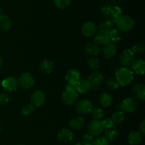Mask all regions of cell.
Instances as JSON below:
<instances>
[{
  "label": "cell",
  "instance_id": "cell-1",
  "mask_svg": "<svg viewBox=\"0 0 145 145\" xmlns=\"http://www.w3.org/2000/svg\"><path fill=\"white\" fill-rule=\"evenodd\" d=\"M120 86H126L132 83L134 79V73L127 67H120L116 72V78Z\"/></svg>",
  "mask_w": 145,
  "mask_h": 145
},
{
  "label": "cell",
  "instance_id": "cell-2",
  "mask_svg": "<svg viewBox=\"0 0 145 145\" xmlns=\"http://www.w3.org/2000/svg\"><path fill=\"white\" fill-rule=\"evenodd\" d=\"M115 24L119 31L123 33H127L134 28L135 22L130 16L121 15L116 19Z\"/></svg>",
  "mask_w": 145,
  "mask_h": 145
},
{
  "label": "cell",
  "instance_id": "cell-3",
  "mask_svg": "<svg viewBox=\"0 0 145 145\" xmlns=\"http://www.w3.org/2000/svg\"><path fill=\"white\" fill-rule=\"evenodd\" d=\"M78 92L75 86H67L62 93V100L65 104L72 106L76 103L78 99Z\"/></svg>",
  "mask_w": 145,
  "mask_h": 145
},
{
  "label": "cell",
  "instance_id": "cell-4",
  "mask_svg": "<svg viewBox=\"0 0 145 145\" xmlns=\"http://www.w3.org/2000/svg\"><path fill=\"white\" fill-rule=\"evenodd\" d=\"M17 80H18V85H20L23 89L25 90L31 89L35 83L33 76L28 72L23 73Z\"/></svg>",
  "mask_w": 145,
  "mask_h": 145
},
{
  "label": "cell",
  "instance_id": "cell-5",
  "mask_svg": "<svg viewBox=\"0 0 145 145\" xmlns=\"http://www.w3.org/2000/svg\"><path fill=\"white\" fill-rule=\"evenodd\" d=\"M139 103L137 99L133 97H128L125 99L121 103V109L123 112L133 113L138 107Z\"/></svg>",
  "mask_w": 145,
  "mask_h": 145
},
{
  "label": "cell",
  "instance_id": "cell-6",
  "mask_svg": "<svg viewBox=\"0 0 145 145\" xmlns=\"http://www.w3.org/2000/svg\"><path fill=\"white\" fill-rule=\"evenodd\" d=\"M135 60V54L130 49L125 50L120 57V64L125 67L133 65Z\"/></svg>",
  "mask_w": 145,
  "mask_h": 145
},
{
  "label": "cell",
  "instance_id": "cell-7",
  "mask_svg": "<svg viewBox=\"0 0 145 145\" xmlns=\"http://www.w3.org/2000/svg\"><path fill=\"white\" fill-rule=\"evenodd\" d=\"M1 86L5 91L14 92L18 89V80L14 76H8L5 78L1 82Z\"/></svg>",
  "mask_w": 145,
  "mask_h": 145
},
{
  "label": "cell",
  "instance_id": "cell-8",
  "mask_svg": "<svg viewBox=\"0 0 145 145\" xmlns=\"http://www.w3.org/2000/svg\"><path fill=\"white\" fill-rule=\"evenodd\" d=\"M65 80L67 82L68 86H75L81 80L80 72L77 69H69L65 75Z\"/></svg>",
  "mask_w": 145,
  "mask_h": 145
},
{
  "label": "cell",
  "instance_id": "cell-9",
  "mask_svg": "<svg viewBox=\"0 0 145 145\" xmlns=\"http://www.w3.org/2000/svg\"><path fill=\"white\" fill-rule=\"evenodd\" d=\"M104 130V127L103 126L102 120H93L91 122L88 126V131L90 135L93 137L98 136L101 134Z\"/></svg>",
  "mask_w": 145,
  "mask_h": 145
},
{
  "label": "cell",
  "instance_id": "cell-10",
  "mask_svg": "<svg viewBox=\"0 0 145 145\" xmlns=\"http://www.w3.org/2000/svg\"><path fill=\"white\" fill-rule=\"evenodd\" d=\"M87 80L90 84L91 89H97L102 85L103 76L101 72H94L91 74Z\"/></svg>",
  "mask_w": 145,
  "mask_h": 145
},
{
  "label": "cell",
  "instance_id": "cell-11",
  "mask_svg": "<svg viewBox=\"0 0 145 145\" xmlns=\"http://www.w3.org/2000/svg\"><path fill=\"white\" fill-rule=\"evenodd\" d=\"M76 109L80 114H89L93 109V104L88 99H82L76 103Z\"/></svg>",
  "mask_w": 145,
  "mask_h": 145
},
{
  "label": "cell",
  "instance_id": "cell-12",
  "mask_svg": "<svg viewBox=\"0 0 145 145\" xmlns=\"http://www.w3.org/2000/svg\"><path fill=\"white\" fill-rule=\"evenodd\" d=\"M97 29L98 27L94 22L86 21L82 27V33L84 36L86 38H90L96 35Z\"/></svg>",
  "mask_w": 145,
  "mask_h": 145
},
{
  "label": "cell",
  "instance_id": "cell-13",
  "mask_svg": "<svg viewBox=\"0 0 145 145\" xmlns=\"http://www.w3.org/2000/svg\"><path fill=\"white\" fill-rule=\"evenodd\" d=\"M31 104L33 105L35 108L41 107L45 103L46 97L43 91L40 90H36L31 95Z\"/></svg>",
  "mask_w": 145,
  "mask_h": 145
},
{
  "label": "cell",
  "instance_id": "cell-14",
  "mask_svg": "<svg viewBox=\"0 0 145 145\" xmlns=\"http://www.w3.org/2000/svg\"><path fill=\"white\" fill-rule=\"evenodd\" d=\"M101 51L105 58L110 59L116 55V52H117V47H116V45L110 42L107 45H103Z\"/></svg>",
  "mask_w": 145,
  "mask_h": 145
},
{
  "label": "cell",
  "instance_id": "cell-15",
  "mask_svg": "<svg viewBox=\"0 0 145 145\" xmlns=\"http://www.w3.org/2000/svg\"><path fill=\"white\" fill-rule=\"evenodd\" d=\"M74 134L72 130L64 128L59 131L57 134V138L59 141L62 143H68L73 140Z\"/></svg>",
  "mask_w": 145,
  "mask_h": 145
},
{
  "label": "cell",
  "instance_id": "cell-16",
  "mask_svg": "<svg viewBox=\"0 0 145 145\" xmlns=\"http://www.w3.org/2000/svg\"><path fill=\"white\" fill-rule=\"evenodd\" d=\"M132 93L135 99L144 101L145 99V86L141 84H137L133 87Z\"/></svg>",
  "mask_w": 145,
  "mask_h": 145
},
{
  "label": "cell",
  "instance_id": "cell-17",
  "mask_svg": "<svg viewBox=\"0 0 145 145\" xmlns=\"http://www.w3.org/2000/svg\"><path fill=\"white\" fill-rule=\"evenodd\" d=\"M93 42H94V43L97 44V45H101L103 46L110 43V38H109L108 33L99 31L98 33L95 35L94 38H93Z\"/></svg>",
  "mask_w": 145,
  "mask_h": 145
},
{
  "label": "cell",
  "instance_id": "cell-18",
  "mask_svg": "<svg viewBox=\"0 0 145 145\" xmlns=\"http://www.w3.org/2000/svg\"><path fill=\"white\" fill-rule=\"evenodd\" d=\"M128 142L131 145H138L142 143L143 135L140 131H133L128 135Z\"/></svg>",
  "mask_w": 145,
  "mask_h": 145
},
{
  "label": "cell",
  "instance_id": "cell-19",
  "mask_svg": "<svg viewBox=\"0 0 145 145\" xmlns=\"http://www.w3.org/2000/svg\"><path fill=\"white\" fill-rule=\"evenodd\" d=\"M132 71L133 73H136L139 75H143L145 72V62L143 59L135 60L132 65Z\"/></svg>",
  "mask_w": 145,
  "mask_h": 145
},
{
  "label": "cell",
  "instance_id": "cell-20",
  "mask_svg": "<svg viewBox=\"0 0 145 145\" xmlns=\"http://www.w3.org/2000/svg\"><path fill=\"white\" fill-rule=\"evenodd\" d=\"M12 21L8 16L3 14L2 16H0V27L3 31L8 32V31H11V29L12 28Z\"/></svg>",
  "mask_w": 145,
  "mask_h": 145
},
{
  "label": "cell",
  "instance_id": "cell-21",
  "mask_svg": "<svg viewBox=\"0 0 145 145\" xmlns=\"http://www.w3.org/2000/svg\"><path fill=\"white\" fill-rule=\"evenodd\" d=\"M84 119L82 117H74L69 120V125L72 129L79 130L84 125Z\"/></svg>",
  "mask_w": 145,
  "mask_h": 145
},
{
  "label": "cell",
  "instance_id": "cell-22",
  "mask_svg": "<svg viewBox=\"0 0 145 145\" xmlns=\"http://www.w3.org/2000/svg\"><path fill=\"white\" fill-rule=\"evenodd\" d=\"M78 93H86L91 90V86L87 79H81L75 86Z\"/></svg>",
  "mask_w": 145,
  "mask_h": 145
},
{
  "label": "cell",
  "instance_id": "cell-23",
  "mask_svg": "<svg viewBox=\"0 0 145 145\" xmlns=\"http://www.w3.org/2000/svg\"><path fill=\"white\" fill-rule=\"evenodd\" d=\"M113 97L110 93L107 92H103L100 95L99 97V101L101 104V106L104 108H108L113 103Z\"/></svg>",
  "mask_w": 145,
  "mask_h": 145
},
{
  "label": "cell",
  "instance_id": "cell-24",
  "mask_svg": "<svg viewBox=\"0 0 145 145\" xmlns=\"http://www.w3.org/2000/svg\"><path fill=\"white\" fill-rule=\"evenodd\" d=\"M54 64L52 61L45 59L42 61L40 65V69L42 72L45 74H50L53 71Z\"/></svg>",
  "mask_w": 145,
  "mask_h": 145
},
{
  "label": "cell",
  "instance_id": "cell-25",
  "mask_svg": "<svg viewBox=\"0 0 145 145\" xmlns=\"http://www.w3.org/2000/svg\"><path fill=\"white\" fill-rule=\"evenodd\" d=\"M101 49L100 46L94 42L89 43L85 47V51L89 55H97L100 53Z\"/></svg>",
  "mask_w": 145,
  "mask_h": 145
},
{
  "label": "cell",
  "instance_id": "cell-26",
  "mask_svg": "<svg viewBox=\"0 0 145 145\" xmlns=\"http://www.w3.org/2000/svg\"><path fill=\"white\" fill-rule=\"evenodd\" d=\"M108 35L111 43L116 45V44L119 43L120 41L121 40V34L119 33V31H118L117 30L115 29V28L112 29L111 31L108 33Z\"/></svg>",
  "mask_w": 145,
  "mask_h": 145
},
{
  "label": "cell",
  "instance_id": "cell-27",
  "mask_svg": "<svg viewBox=\"0 0 145 145\" xmlns=\"http://www.w3.org/2000/svg\"><path fill=\"white\" fill-rule=\"evenodd\" d=\"M111 119L114 124H120L125 119V114L123 110H118L112 115Z\"/></svg>",
  "mask_w": 145,
  "mask_h": 145
},
{
  "label": "cell",
  "instance_id": "cell-28",
  "mask_svg": "<svg viewBox=\"0 0 145 145\" xmlns=\"http://www.w3.org/2000/svg\"><path fill=\"white\" fill-rule=\"evenodd\" d=\"M119 135V132L118 130L117 127H111V128H109L106 130V133H105V135H106V137L108 140H110V141H113V140H116L118 137Z\"/></svg>",
  "mask_w": 145,
  "mask_h": 145
},
{
  "label": "cell",
  "instance_id": "cell-29",
  "mask_svg": "<svg viewBox=\"0 0 145 145\" xmlns=\"http://www.w3.org/2000/svg\"><path fill=\"white\" fill-rule=\"evenodd\" d=\"M113 28H114V24L108 21V20L103 21L99 27V31L105 33H109Z\"/></svg>",
  "mask_w": 145,
  "mask_h": 145
},
{
  "label": "cell",
  "instance_id": "cell-30",
  "mask_svg": "<svg viewBox=\"0 0 145 145\" xmlns=\"http://www.w3.org/2000/svg\"><path fill=\"white\" fill-rule=\"evenodd\" d=\"M87 65L92 70H97L100 67V62L96 57H89L87 59Z\"/></svg>",
  "mask_w": 145,
  "mask_h": 145
},
{
  "label": "cell",
  "instance_id": "cell-31",
  "mask_svg": "<svg viewBox=\"0 0 145 145\" xmlns=\"http://www.w3.org/2000/svg\"><path fill=\"white\" fill-rule=\"evenodd\" d=\"M72 3V0H54V4L57 8L65 9L69 7Z\"/></svg>",
  "mask_w": 145,
  "mask_h": 145
},
{
  "label": "cell",
  "instance_id": "cell-32",
  "mask_svg": "<svg viewBox=\"0 0 145 145\" xmlns=\"http://www.w3.org/2000/svg\"><path fill=\"white\" fill-rule=\"evenodd\" d=\"M35 110V107L33 104H27L24 106L21 109V113L24 116H28L34 113Z\"/></svg>",
  "mask_w": 145,
  "mask_h": 145
},
{
  "label": "cell",
  "instance_id": "cell-33",
  "mask_svg": "<svg viewBox=\"0 0 145 145\" xmlns=\"http://www.w3.org/2000/svg\"><path fill=\"white\" fill-rule=\"evenodd\" d=\"M91 113L92 117H93V118H94V120H101L104 115L103 110L99 108H93Z\"/></svg>",
  "mask_w": 145,
  "mask_h": 145
},
{
  "label": "cell",
  "instance_id": "cell-34",
  "mask_svg": "<svg viewBox=\"0 0 145 145\" xmlns=\"http://www.w3.org/2000/svg\"><path fill=\"white\" fill-rule=\"evenodd\" d=\"M105 84L109 89H112V90H116V89H118L119 86H120L117 80L115 78H110L106 81Z\"/></svg>",
  "mask_w": 145,
  "mask_h": 145
},
{
  "label": "cell",
  "instance_id": "cell-35",
  "mask_svg": "<svg viewBox=\"0 0 145 145\" xmlns=\"http://www.w3.org/2000/svg\"><path fill=\"white\" fill-rule=\"evenodd\" d=\"M130 50H131L135 54H142L144 52L145 47L143 44L137 43L136 44V45H135L134 46L132 47V48Z\"/></svg>",
  "mask_w": 145,
  "mask_h": 145
},
{
  "label": "cell",
  "instance_id": "cell-36",
  "mask_svg": "<svg viewBox=\"0 0 145 145\" xmlns=\"http://www.w3.org/2000/svg\"><path fill=\"white\" fill-rule=\"evenodd\" d=\"M93 141V137L90 135L89 133H86L84 134L82 137V142L83 145H86V144H92Z\"/></svg>",
  "mask_w": 145,
  "mask_h": 145
},
{
  "label": "cell",
  "instance_id": "cell-37",
  "mask_svg": "<svg viewBox=\"0 0 145 145\" xmlns=\"http://www.w3.org/2000/svg\"><path fill=\"white\" fill-rule=\"evenodd\" d=\"M93 145H109V140L106 137H97L92 143Z\"/></svg>",
  "mask_w": 145,
  "mask_h": 145
},
{
  "label": "cell",
  "instance_id": "cell-38",
  "mask_svg": "<svg viewBox=\"0 0 145 145\" xmlns=\"http://www.w3.org/2000/svg\"><path fill=\"white\" fill-rule=\"evenodd\" d=\"M112 7L110 5H104L101 8V14L106 17V18L110 16V12H111Z\"/></svg>",
  "mask_w": 145,
  "mask_h": 145
},
{
  "label": "cell",
  "instance_id": "cell-39",
  "mask_svg": "<svg viewBox=\"0 0 145 145\" xmlns=\"http://www.w3.org/2000/svg\"><path fill=\"white\" fill-rule=\"evenodd\" d=\"M11 101V97L7 93L0 94V105H7Z\"/></svg>",
  "mask_w": 145,
  "mask_h": 145
},
{
  "label": "cell",
  "instance_id": "cell-40",
  "mask_svg": "<svg viewBox=\"0 0 145 145\" xmlns=\"http://www.w3.org/2000/svg\"><path fill=\"white\" fill-rule=\"evenodd\" d=\"M102 123H103V126L104 127V130H107V129L111 128V127H114V123L113 122L111 118H106L105 120H102Z\"/></svg>",
  "mask_w": 145,
  "mask_h": 145
},
{
  "label": "cell",
  "instance_id": "cell-41",
  "mask_svg": "<svg viewBox=\"0 0 145 145\" xmlns=\"http://www.w3.org/2000/svg\"><path fill=\"white\" fill-rule=\"evenodd\" d=\"M140 132L142 135L145 134V120H143L140 125Z\"/></svg>",
  "mask_w": 145,
  "mask_h": 145
},
{
  "label": "cell",
  "instance_id": "cell-42",
  "mask_svg": "<svg viewBox=\"0 0 145 145\" xmlns=\"http://www.w3.org/2000/svg\"><path fill=\"white\" fill-rule=\"evenodd\" d=\"M2 65H3V59H2V58L0 57V68L2 67Z\"/></svg>",
  "mask_w": 145,
  "mask_h": 145
},
{
  "label": "cell",
  "instance_id": "cell-43",
  "mask_svg": "<svg viewBox=\"0 0 145 145\" xmlns=\"http://www.w3.org/2000/svg\"><path fill=\"white\" fill-rule=\"evenodd\" d=\"M3 11H2V9H1V8H0V16H2L3 15Z\"/></svg>",
  "mask_w": 145,
  "mask_h": 145
},
{
  "label": "cell",
  "instance_id": "cell-44",
  "mask_svg": "<svg viewBox=\"0 0 145 145\" xmlns=\"http://www.w3.org/2000/svg\"><path fill=\"white\" fill-rule=\"evenodd\" d=\"M74 145H82V144H81V143H76V144H74Z\"/></svg>",
  "mask_w": 145,
  "mask_h": 145
},
{
  "label": "cell",
  "instance_id": "cell-45",
  "mask_svg": "<svg viewBox=\"0 0 145 145\" xmlns=\"http://www.w3.org/2000/svg\"><path fill=\"white\" fill-rule=\"evenodd\" d=\"M1 126H0V134H1Z\"/></svg>",
  "mask_w": 145,
  "mask_h": 145
},
{
  "label": "cell",
  "instance_id": "cell-46",
  "mask_svg": "<svg viewBox=\"0 0 145 145\" xmlns=\"http://www.w3.org/2000/svg\"><path fill=\"white\" fill-rule=\"evenodd\" d=\"M17 145H25V144H17Z\"/></svg>",
  "mask_w": 145,
  "mask_h": 145
},
{
  "label": "cell",
  "instance_id": "cell-47",
  "mask_svg": "<svg viewBox=\"0 0 145 145\" xmlns=\"http://www.w3.org/2000/svg\"><path fill=\"white\" fill-rule=\"evenodd\" d=\"M86 145H93L92 144H86Z\"/></svg>",
  "mask_w": 145,
  "mask_h": 145
}]
</instances>
